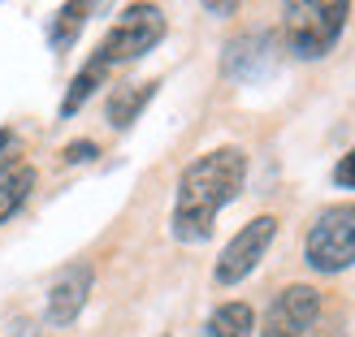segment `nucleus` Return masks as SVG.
<instances>
[{
	"label": "nucleus",
	"instance_id": "nucleus-7",
	"mask_svg": "<svg viewBox=\"0 0 355 337\" xmlns=\"http://www.w3.org/2000/svg\"><path fill=\"white\" fill-rule=\"evenodd\" d=\"M87 294H92V264H69L48 290V320L57 329L74 325L78 311L87 307Z\"/></svg>",
	"mask_w": 355,
	"mask_h": 337
},
{
	"label": "nucleus",
	"instance_id": "nucleus-4",
	"mask_svg": "<svg viewBox=\"0 0 355 337\" xmlns=\"http://www.w3.org/2000/svg\"><path fill=\"white\" fill-rule=\"evenodd\" d=\"M304 259L316 273H343L355 264V203H334L312 221Z\"/></svg>",
	"mask_w": 355,
	"mask_h": 337
},
{
	"label": "nucleus",
	"instance_id": "nucleus-15",
	"mask_svg": "<svg viewBox=\"0 0 355 337\" xmlns=\"http://www.w3.org/2000/svg\"><path fill=\"white\" fill-rule=\"evenodd\" d=\"M334 186H343V190H355V147L343 156L338 165H334Z\"/></svg>",
	"mask_w": 355,
	"mask_h": 337
},
{
	"label": "nucleus",
	"instance_id": "nucleus-11",
	"mask_svg": "<svg viewBox=\"0 0 355 337\" xmlns=\"http://www.w3.org/2000/svg\"><path fill=\"white\" fill-rule=\"evenodd\" d=\"M92 9H96L92 0H65V5L57 9V17H52V26H48V44L57 52H65L69 44L78 39V30L87 26V13H92Z\"/></svg>",
	"mask_w": 355,
	"mask_h": 337
},
{
	"label": "nucleus",
	"instance_id": "nucleus-10",
	"mask_svg": "<svg viewBox=\"0 0 355 337\" xmlns=\"http://www.w3.org/2000/svg\"><path fill=\"white\" fill-rule=\"evenodd\" d=\"M252 329H256V311L247 303H221L204 320L200 337H252Z\"/></svg>",
	"mask_w": 355,
	"mask_h": 337
},
{
	"label": "nucleus",
	"instance_id": "nucleus-1",
	"mask_svg": "<svg viewBox=\"0 0 355 337\" xmlns=\"http://www.w3.org/2000/svg\"><path fill=\"white\" fill-rule=\"evenodd\" d=\"M247 182V156L243 147H212L204 156L182 169L178 177V194H173V238L178 242H208L212 225H217V212L225 203L239 199V190Z\"/></svg>",
	"mask_w": 355,
	"mask_h": 337
},
{
	"label": "nucleus",
	"instance_id": "nucleus-8",
	"mask_svg": "<svg viewBox=\"0 0 355 337\" xmlns=\"http://www.w3.org/2000/svg\"><path fill=\"white\" fill-rule=\"evenodd\" d=\"M269 61H273V35L252 30V35H239V39L225 48L221 69L230 78H239V82H252V78H260L264 69H269Z\"/></svg>",
	"mask_w": 355,
	"mask_h": 337
},
{
	"label": "nucleus",
	"instance_id": "nucleus-14",
	"mask_svg": "<svg viewBox=\"0 0 355 337\" xmlns=\"http://www.w3.org/2000/svg\"><path fill=\"white\" fill-rule=\"evenodd\" d=\"M13 156H17V134L5 126V130H0V177H5L9 169H17V161H13Z\"/></svg>",
	"mask_w": 355,
	"mask_h": 337
},
{
	"label": "nucleus",
	"instance_id": "nucleus-6",
	"mask_svg": "<svg viewBox=\"0 0 355 337\" xmlns=\"http://www.w3.org/2000/svg\"><path fill=\"white\" fill-rule=\"evenodd\" d=\"M321 316V294L312 286H286L260 320V337H304Z\"/></svg>",
	"mask_w": 355,
	"mask_h": 337
},
{
	"label": "nucleus",
	"instance_id": "nucleus-5",
	"mask_svg": "<svg viewBox=\"0 0 355 337\" xmlns=\"http://www.w3.org/2000/svg\"><path fill=\"white\" fill-rule=\"evenodd\" d=\"M273 238H277V217H256V221H247L239 234L225 242L217 268H212L217 286H239L243 277H252L256 264L264 259V251L273 246Z\"/></svg>",
	"mask_w": 355,
	"mask_h": 337
},
{
	"label": "nucleus",
	"instance_id": "nucleus-16",
	"mask_svg": "<svg viewBox=\"0 0 355 337\" xmlns=\"http://www.w3.org/2000/svg\"><path fill=\"white\" fill-rule=\"evenodd\" d=\"M92 156H96V143H92V138H78V143L65 147L61 161H65V165H83V161H92Z\"/></svg>",
	"mask_w": 355,
	"mask_h": 337
},
{
	"label": "nucleus",
	"instance_id": "nucleus-3",
	"mask_svg": "<svg viewBox=\"0 0 355 337\" xmlns=\"http://www.w3.org/2000/svg\"><path fill=\"white\" fill-rule=\"evenodd\" d=\"M161 39H165V13L156 9L152 0H139V5H130V9L109 26V35H104L100 48H96V61H100L104 69L126 65V61L148 57V52L161 44Z\"/></svg>",
	"mask_w": 355,
	"mask_h": 337
},
{
	"label": "nucleus",
	"instance_id": "nucleus-12",
	"mask_svg": "<svg viewBox=\"0 0 355 337\" xmlns=\"http://www.w3.org/2000/svg\"><path fill=\"white\" fill-rule=\"evenodd\" d=\"M31 190H35V169L31 165H17V169H9L0 177V225L31 199Z\"/></svg>",
	"mask_w": 355,
	"mask_h": 337
},
{
	"label": "nucleus",
	"instance_id": "nucleus-9",
	"mask_svg": "<svg viewBox=\"0 0 355 337\" xmlns=\"http://www.w3.org/2000/svg\"><path fill=\"white\" fill-rule=\"evenodd\" d=\"M156 86H161V82H135V86H121V91H113V95H109V126H113V130L135 126L139 113L152 104Z\"/></svg>",
	"mask_w": 355,
	"mask_h": 337
},
{
	"label": "nucleus",
	"instance_id": "nucleus-13",
	"mask_svg": "<svg viewBox=\"0 0 355 337\" xmlns=\"http://www.w3.org/2000/svg\"><path fill=\"white\" fill-rule=\"evenodd\" d=\"M104 74H109V69H104V65H100L96 57L87 61V65L78 69V74H74V82H69V91H65V100H61V117H74V113L83 109V104H87V100L96 95V86L104 82Z\"/></svg>",
	"mask_w": 355,
	"mask_h": 337
},
{
	"label": "nucleus",
	"instance_id": "nucleus-2",
	"mask_svg": "<svg viewBox=\"0 0 355 337\" xmlns=\"http://www.w3.org/2000/svg\"><path fill=\"white\" fill-rule=\"evenodd\" d=\"M351 0H282V39L299 61H321L343 39Z\"/></svg>",
	"mask_w": 355,
	"mask_h": 337
},
{
	"label": "nucleus",
	"instance_id": "nucleus-17",
	"mask_svg": "<svg viewBox=\"0 0 355 337\" xmlns=\"http://www.w3.org/2000/svg\"><path fill=\"white\" fill-rule=\"evenodd\" d=\"M200 5H204L212 17H230V13H239L243 0H200Z\"/></svg>",
	"mask_w": 355,
	"mask_h": 337
}]
</instances>
